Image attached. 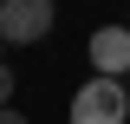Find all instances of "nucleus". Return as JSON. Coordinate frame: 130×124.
<instances>
[{"instance_id":"f257e3e1","label":"nucleus","mask_w":130,"mask_h":124,"mask_svg":"<svg viewBox=\"0 0 130 124\" xmlns=\"http://www.w3.org/2000/svg\"><path fill=\"white\" fill-rule=\"evenodd\" d=\"M72 124H124L130 118V92H124V78H104V72H91L72 92V111H65Z\"/></svg>"},{"instance_id":"f03ea898","label":"nucleus","mask_w":130,"mask_h":124,"mask_svg":"<svg viewBox=\"0 0 130 124\" xmlns=\"http://www.w3.org/2000/svg\"><path fill=\"white\" fill-rule=\"evenodd\" d=\"M59 26V0H0V46H39Z\"/></svg>"},{"instance_id":"7ed1b4c3","label":"nucleus","mask_w":130,"mask_h":124,"mask_svg":"<svg viewBox=\"0 0 130 124\" xmlns=\"http://www.w3.org/2000/svg\"><path fill=\"white\" fill-rule=\"evenodd\" d=\"M85 59L104 78H130V26H98L91 39H85Z\"/></svg>"},{"instance_id":"20e7f679","label":"nucleus","mask_w":130,"mask_h":124,"mask_svg":"<svg viewBox=\"0 0 130 124\" xmlns=\"http://www.w3.org/2000/svg\"><path fill=\"white\" fill-rule=\"evenodd\" d=\"M13 92H20V78H13V65H7V46H0V105H13Z\"/></svg>"},{"instance_id":"39448f33","label":"nucleus","mask_w":130,"mask_h":124,"mask_svg":"<svg viewBox=\"0 0 130 124\" xmlns=\"http://www.w3.org/2000/svg\"><path fill=\"white\" fill-rule=\"evenodd\" d=\"M0 124H32L26 111H13V105H0Z\"/></svg>"},{"instance_id":"423d86ee","label":"nucleus","mask_w":130,"mask_h":124,"mask_svg":"<svg viewBox=\"0 0 130 124\" xmlns=\"http://www.w3.org/2000/svg\"><path fill=\"white\" fill-rule=\"evenodd\" d=\"M124 92H130V78H124Z\"/></svg>"}]
</instances>
